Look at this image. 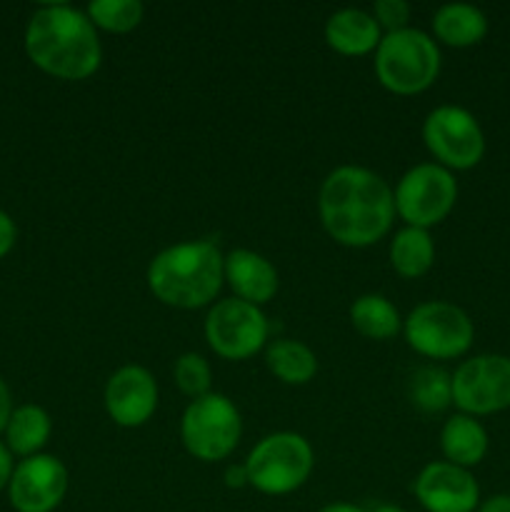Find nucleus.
Segmentation results:
<instances>
[{"label":"nucleus","instance_id":"obj_1","mask_svg":"<svg viewBox=\"0 0 510 512\" xmlns=\"http://www.w3.org/2000/svg\"><path fill=\"white\" fill-rule=\"evenodd\" d=\"M325 233L345 248H370L390 233L395 220L393 188L375 170L340 165L325 175L318 193Z\"/></svg>","mask_w":510,"mask_h":512},{"label":"nucleus","instance_id":"obj_2","mask_svg":"<svg viewBox=\"0 0 510 512\" xmlns=\"http://www.w3.org/2000/svg\"><path fill=\"white\" fill-rule=\"evenodd\" d=\"M30 63L58 80H88L103 63L100 35L85 10L68 3L40 5L25 28Z\"/></svg>","mask_w":510,"mask_h":512},{"label":"nucleus","instance_id":"obj_3","mask_svg":"<svg viewBox=\"0 0 510 512\" xmlns=\"http://www.w3.org/2000/svg\"><path fill=\"white\" fill-rule=\"evenodd\" d=\"M145 280L155 300L168 308H205L225 283V255L210 240L175 243L150 260Z\"/></svg>","mask_w":510,"mask_h":512},{"label":"nucleus","instance_id":"obj_4","mask_svg":"<svg viewBox=\"0 0 510 512\" xmlns=\"http://www.w3.org/2000/svg\"><path fill=\"white\" fill-rule=\"evenodd\" d=\"M375 75L395 95H418L440 75V48L433 35L418 28L383 33L375 48Z\"/></svg>","mask_w":510,"mask_h":512},{"label":"nucleus","instance_id":"obj_5","mask_svg":"<svg viewBox=\"0 0 510 512\" xmlns=\"http://www.w3.org/2000/svg\"><path fill=\"white\" fill-rule=\"evenodd\" d=\"M315 453L308 440L290 430L270 433L245 458L248 483L263 495H290L308 483Z\"/></svg>","mask_w":510,"mask_h":512},{"label":"nucleus","instance_id":"obj_6","mask_svg":"<svg viewBox=\"0 0 510 512\" xmlns=\"http://www.w3.org/2000/svg\"><path fill=\"white\" fill-rule=\"evenodd\" d=\"M405 343L430 360L463 358L475 340V325L460 305L425 300L403 320Z\"/></svg>","mask_w":510,"mask_h":512},{"label":"nucleus","instance_id":"obj_7","mask_svg":"<svg viewBox=\"0 0 510 512\" xmlns=\"http://www.w3.org/2000/svg\"><path fill=\"white\" fill-rule=\"evenodd\" d=\"M243 420L233 400L223 393H208L190 400L180 418V440L200 463L225 460L240 443Z\"/></svg>","mask_w":510,"mask_h":512},{"label":"nucleus","instance_id":"obj_8","mask_svg":"<svg viewBox=\"0 0 510 512\" xmlns=\"http://www.w3.org/2000/svg\"><path fill=\"white\" fill-rule=\"evenodd\" d=\"M395 215L410 228L430 230L443 223L458 200V180L438 163H418L393 190Z\"/></svg>","mask_w":510,"mask_h":512},{"label":"nucleus","instance_id":"obj_9","mask_svg":"<svg viewBox=\"0 0 510 512\" xmlns=\"http://www.w3.org/2000/svg\"><path fill=\"white\" fill-rule=\"evenodd\" d=\"M423 143L445 170H470L483 160L485 133L478 118L460 105H438L423 120Z\"/></svg>","mask_w":510,"mask_h":512},{"label":"nucleus","instance_id":"obj_10","mask_svg":"<svg viewBox=\"0 0 510 512\" xmlns=\"http://www.w3.org/2000/svg\"><path fill=\"white\" fill-rule=\"evenodd\" d=\"M270 335L263 310L240 298H225L210 305L205 318V340L223 360H248L265 348Z\"/></svg>","mask_w":510,"mask_h":512},{"label":"nucleus","instance_id":"obj_11","mask_svg":"<svg viewBox=\"0 0 510 512\" xmlns=\"http://www.w3.org/2000/svg\"><path fill=\"white\" fill-rule=\"evenodd\" d=\"M453 405L465 415L485 418L510 408V358L483 353L463 360L453 373Z\"/></svg>","mask_w":510,"mask_h":512},{"label":"nucleus","instance_id":"obj_12","mask_svg":"<svg viewBox=\"0 0 510 512\" xmlns=\"http://www.w3.org/2000/svg\"><path fill=\"white\" fill-rule=\"evenodd\" d=\"M68 493V468L55 455L23 458L8 483V498L15 512H53Z\"/></svg>","mask_w":510,"mask_h":512},{"label":"nucleus","instance_id":"obj_13","mask_svg":"<svg viewBox=\"0 0 510 512\" xmlns=\"http://www.w3.org/2000/svg\"><path fill=\"white\" fill-rule=\"evenodd\" d=\"M413 493L428 512H475L480 505L478 480L448 460L425 465L415 478Z\"/></svg>","mask_w":510,"mask_h":512},{"label":"nucleus","instance_id":"obj_14","mask_svg":"<svg viewBox=\"0 0 510 512\" xmlns=\"http://www.w3.org/2000/svg\"><path fill=\"white\" fill-rule=\"evenodd\" d=\"M105 410L120 428H140L158 410V383L143 365H123L105 383Z\"/></svg>","mask_w":510,"mask_h":512},{"label":"nucleus","instance_id":"obj_15","mask_svg":"<svg viewBox=\"0 0 510 512\" xmlns=\"http://www.w3.org/2000/svg\"><path fill=\"white\" fill-rule=\"evenodd\" d=\"M225 283L233 288L235 298L253 305H265L278 293V270L265 255L238 248L225 255Z\"/></svg>","mask_w":510,"mask_h":512},{"label":"nucleus","instance_id":"obj_16","mask_svg":"<svg viewBox=\"0 0 510 512\" xmlns=\"http://www.w3.org/2000/svg\"><path fill=\"white\" fill-rule=\"evenodd\" d=\"M383 40L378 20L373 13L360 8L335 10L325 23V43L330 50L345 55V58H360V55L375 53Z\"/></svg>","mask_w":510,"mask_h":512},{"label":"nucleus","instance_id":"obj_17","mask_svg":"<svg viewBox=\"0 0 510 512\" xmlns=\"http://www.w3.org/2000/svg\"><path fill=\"white\" fill-rule=\"evenodd\" d=\"M488 445V430L473 415H450L440 430V450H443L445 460L458 468L470 470L483 463L488 455Z\"/></svg>","mask_w":510,"mask_h":512},{"label":"nucleus","instance_id":"obj_18","mask_svg":"<svg viewBox=\"0 0 510 512\" xmlns=\"http://www.w3.org/2000/svg\"><path fill=\"white\" fill-rule=\"evenodd\" d=\"M435 43L473 48L488 35V15L470 3H445L433 13Z\"/></svg>","mask_w":510,"mask_h":512},{"label":"nucleus","instance_id":"obj_19","mask_svg":"<svg viewBox=\"0 0 510 512\" xmlns=\"http://www.w3.org/2000/svg\"><path fill=\"white\" fill-rule=\"evenodd\" d=\"M390 268L405 280H418L433 268L435 263V243L430 238V230L423 228H400L390 240Z\"/></svg>","mask_w":510,"mask_h":512},{"label":"nucleus","instance_id":"obj_20","mask_svg":"<svg viewBox=\"0 0 510 512\" xmlns=\"http://www.w3.org/2000/svg\"><path fill=\"white\" fill-rule=\"evenodd\" d=\"M50 433H53V423L40 405H20L13 410L8 428H5V448L20 458H33L45 448Z\"/></svg>","mask_w":510,"mask_h":512},{"label":"nucleus","instance_id":"obj_21","mask_svg":"<svg viewBox=\"0 0 510 512\" xmlns=\"http://www.w3.org/2000/svg\"><path fill=\"white\" fill-rule=\"evenodd\" d=\"M350 323H353L355 333L368 340H378V343L403 333V318H400L398 308L378 293L355 298V303L350 305Z\"/></svg>","mask_w":510,"mask_h":512},{"label":"nucleus","instance_id":"obj_22","mask_svg":"<svg viewBox=\"0 0 510 512\" xmlns=\"http://www.w3.org/2000/svg\"><path fill=\"white\" fill-rule=\"evenodd\" d=\"M265 365L285 385H305L318 373V358L300 340L275 338L265 350Z\"/></svg>","mask_w":510,"mask_h":512},{"label":"nucleus","instance_id":"obj_23","mask_svg":"<svg viewBox=\"0 0 510 512\" xmlns=\"http://www.w3.org/2000/svg\"><path fill=\"white\" fill-rule=\"evenodd\" d=\"M408 398L420 413H443L453 405V373L438 365H423L410 375Z\"/></svg>","mask_w":510,"mask_h":512},{"label":"nucleus","instance_id":"obj_24","mask_svg":"<svg viewBox=\"0 0 510 512\" xmlns=\"http://www.w3.org/2000/svg\"><path fill=\"white\" fill-rule=\"evenodd\" d=\"M85 15L95 25V30L123 35L143 23L145 8L140 0H93L85 8Z\"/></svg>","mask_w":510,"mask_h":512},{"label":"nucleus","instance_id":"obj_25","mask_svg":"<svg viewBox=\"0 0 510 512\" xmlns=\"http://www.w3.org/2000/svg\"><path fill=\"white\" fill-rule=\"evenodd\" d=\"M173 378L180 393L188 395L190 400H198L203 395L213 393L210 390V385H213V370H210L208 360L198 353L180 355L173 365Z\"/></svg>","mask_w":510,"mask_h":512},{"label":"nucleus","instance_id":"obj_26","mask_svg":"<svg viewBox=\"0 0 510 512\" xmlns=\"http://www.w3.org/2000/svg\"><path fill=\"white\" fill-rule=\"evenodd\" d=\"M373 18L378 20L380 30L395 33V30L408 28L410 23V5L405 0H375Z\"/></svg>","mask_w":510,"mask_h":512},{"label":"nucleus","instance_id":"obj_27","mask_svg":"<svg viewBox=\"0 0 510 512\" xmlns=\"http://www.w3.org/2000/svg\"><path fill=\"white\" fill-rule=\"evenodd\" d=\"M15 240H18V228H15L13 218L0 210V258H5L15 248Z\"/></svg>","mask_w":510,"mask_h":512},{"label":"nucleus","instance_id":"obj_28","mask_svg":"<svg viewBox=\"0 0 510 512\" xmlns=\"http://www.w3.org/2000/svg\"><path fill=\"white\" fill-rule=\"evenodd\" d=\"M223 480H225V485H228L230 490H240V488H245V485H250L248 483V470H245V463L228 465V468H225Z\"/></svg>","mask_w":510,"mask_h":512},{"label":"nucleus","instance_id":"obj_29","mask_svg":"<svg viewBox=\"0 0 510 512\" xmlns=\"http://www.w3.org/2000/svg\"><path fill=\"white\" fill-rule=\"evenodd\" d=\"M13 395H10V388L5 385V380H0V433H5L10 423V415H13Z\"/></svg>","mask_w":510,"mask_h":512},{"label":"nucleus","instance_id":"obj_30","mask_svg":"<svg viewBox=\"0 0 510 512\" xmlns=\"http://www.w3.org/2000/svg\"><path fill=\"white\" fill-rule=\"evenodd\" d=\"M475 512H510V495L508 493L490 495V498L480 500L478 510Z\"/></svg>","mask_w":510,"mask_h":512},{"label":"nucleus","instance_id":"obj_31","mask_svg":"<svg viewBox=\"0 0 510 512\" xmlns=\"http://www.w3.org/2000/svg\"><path fill=\"white\" fill-rule=\"evenodd\" d=\"M13 453H10L8 448H5L3 443H0V493H3L5 488H8L10 478H13Z\"/></svg>","mask_w":510,"mask_h":512},{"label":"nucleus","instance_id":"obj_32","mask_svg":"<svg viewBox=\"0 0 510 512\" xmlns=\"http://www.w3.org/2000/svg\"><path fill=\"white\" fill-rule=\"evenodd\" d=\"M318 512H368V510H363L360 505H353V503H330L325 505V508H320Z\"/></svg>","mask_w":510,"mask_h":512},{"label":"nucleus","instance_id":"obj_33","mask_svg":"<svg viewBox=\"0 0 510 512\" xmlns=\"http://www.w3.org/2000/svg\"><path fill=\"white\" fill-rule=\"evenodd\" d=\"M373 512H408V510L398 508V505H378Z\"/></svg>","mask_w":510,"mask_h":512}]
</instances>
